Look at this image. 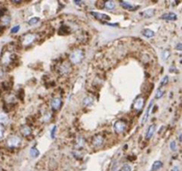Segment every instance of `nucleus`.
I'll return each instance as SVG.
<instances>
[{
  "label": "nucleus",
  "instance_id": "11",
  "mask_svg": "<svg viewBox=\"0 0 182 171\" xmlns=\"http://www.w3.org/2000/svg\"><path fill=\"white\" fill-rule=\"evenodd\" d=\"M153 106V101H151L149 103V105H148V107L147 108V111H146L145 112V115L144 117H143L142 119V122H141V125H144L146 122H147V120H148V117H149V113H150V111H151V108Z\"/></svg>",
  "mask_w": 182,
  "mask_h": 171
},
{
  "label": "nucleus",
  "instance_id": "17",
  "mask_svg": "<svg viewBox=\"0 0 182 171\" xmlns=\"http://www.w3.org/2000/svg\"><path fill=\"white\" fill-rule=\"evenodd\" d=\"M83 103H84V106L90 107L91 105H93V98L91 97V96H87V97L84 98V100H83Z\"/></svg>",
  "mask_w": 182,
  "mask_h": 171
},
{
  "label": "nucleus",
  "instance_id": "16",
  "mask_svg": "<svg viewBox=\"0 0 182 171\" xmlns=\"http://www.w3.org/2000/svg\"><path fill=\"white\" fill-rule=\"evenodd\" d=\"M142 35L144 36V37L146 38H148V39H151V38H153L155 36V32L151 30H149V29H145V30H142Z\"/></svg>",
  "mask_w": 182,
  "mask_h": 171
},
{
  "label": "nucleus",
  "instance_id": "3",
  "mask_svg": "<svg viewBox=\"0 0 182 171\" xmlns=\"http://www.w3.org/2000/svg\"><path fill=\"white\" fill-rule=\"evenodd\" d=\"M91 14L93 15L94 18H96L97 20L100 22H109L110 20V17L109 15L105 14V13H96V12H92Z\"/></svg>",
  "mask_w": 182,
  "mask_h": 171
},
{
  "label": "nucleus",
  "instance_id": "21",
  "mask_svg": "<svg viewBox=\"0 0 182 171\" xmlns=\"http://www.w3.org/2000/svg\"><path fill=\"white\" fill-rule=\"evenodd\" d=\"M8 120V117L6 116V114L0 113V122L1 123H5Z\"/></svg>",
  "mask_w": 182,
  "mask_h": 171
},
{
  "label": "nucleus",
  "instance_id": "20",
  "mask_svg": "<svg viewBox=\"0 0 182 171\" xmlns=\"http://www.w3.org/2000/svg\"><path fill=\"white\" fill-rule=\"evenodd\" d=\"M39 22V18H37V17H34V18H32V19H30V21L28 22V23H29V25H35V24H37V22Z\"/></svg>",
  "mask_w": 182,
  "mask_h": 171
},
{
  "label": "nucleus",
  "instance_id": "25",
  "mask_svg": "<svg viewBox=\"0 0 182 171\" xmlns=\"http://www.w3.org/2000/svg\"><path fill=\"white\" fill-rule=\"evenodd\" d=\"M168 81H169V78H168V76H165V77L163 78V79H162V81H161V87L165 86L168 83Z\"/></svg>",
  "mask_w": 182,
  "mask_h": 171
},
{
  "label": "nucleus",
  "instance_id": "6",
  "mask_svg": "<svg viewBox=\"0 0 182 171\" xmlns=\"http://www.w3.org/2000/svg\"><path fill=\"white\" fill-rule=\"evenodd\" d=\"M155 13H156V10L153 8L147 9V10L143 11L142 13H140V16L143 18H151L154 16Z\"/></svg>",
  "mask_w": 182,
  "mask_h": 171
},
{
  "label": "nucleus",
  "instance_id": "18",
  "mask_svg": "<svg viewBox=\"0 0 182 171\" xmlns=\"http://www.w3.org/2000/svg\"><path fill=\"white\" fill-rule=\"evenodd\" d=\"M21 133L23 135V136H28L31 134V129L28 127V126H23V127H21Z\"/></svg>",
  "mask_w": 182,
  "mask_h": 171
},
{
  "label": "nucleus",
  "instance_id": "12",
  "mask_svg": "<svg viewBox=\"0 0 182 171\" xmlns=\"http://www.w3.org/2000/svg\"><path fill=\"white\" fill-rule=\"evenodd\" d=\"M155 130H156V125L155 124L150 125L149 127H148V129L147 130V133H146V139L149 140V139L153 136V135H154Z\"/></svg>",
  "mask_w": 182,
  "mask_h": 171
},
{
  "label": "nucleus",
  "instance_id": "22",
  "mask_svg": "<svg viewBox=\"0 0 182 171\" xmlns=\"http://www.w3.org/2000/svg\"><path fill=\"white\" fill-rule=\"evenodd\" d=\"M117 171H132V167L130 165H128V164H125Z\"/></svg>",
  "mask_w": 182,
  "mask_h": 171
},
{
  "label": "nucleus",
  "instance_id": "23",
  "mask_svg": "<svg viewBox=\"0 0 182 171\" xmlns=\"http://www.w3.org/2000/svg\"><path fill=\"white\" fill-rule=\"evenodd\" d=\"M163 91L161 89H157L156 93V95H155V97H156V99H160L161 97H163Z\"/></svg>",
  "mask_w": 182,
  "mask_h": 171
},
{
  "label": "nucleus",
  "instance_id": "29",
  "mask_svg": "<svg viewBox=\"0 0 182 171\" xmlns=\"http://www.w3.org/2000/svg\"><path fill=\"white\" fill-rule=\"evenodd\" d=\"M176 48L178 49V50H182V44H180V43H179V44H178L176 46Z\"/></svg>",
  "mask_w": 182,
  "mask_h": 171
},
{
  "label": "nucleus",
  "instance_id": "28",
  "mask_svg": "<svg viewBox=\"0 0 182 171\" xmlns=\"http://www.w3.org/2000/svg\"><path fill=\"white\" fill-rule=\"evenodd\" d=\"M19 30H20V26H19V25L14 26V27H13V28L12 29V30H11V33H13V34H14V33H17Z\"/></svg>",
  "mask_w": 182,
  "mask_h": 171
},
{
  "label": "nucleus",
  "instance_id": "2",
  "mask_svg": "<svg viewBox=\"0 0 182 171\" xmlns=\"http://www.w3.org/2000/svg\"><path fill=\"white\" fill-rule=\"evenodd\" d=\"M126 127H127L126 123L123 120H117V121H116V123L114 124L115 131L117 133V134H122L123 132H124Z\"/></svg>",
  "mask_w": 182,
  "mask_h": 171
},
{
  "label": "nucleus",
  "instance_id": "24",
  "mask_svg": "<svg viewBox=\"0 0 182 171\" xmlns=\"http://www.w3.org/2000/svg\"><path fill=\"white\" fill-rule=\"evenodd\" d=\"M56 131H57V126H53V128H52V130H51V137L52 138H54L55 137V134H56Z\"/></svg>",
  "mask_w": 182,
  "mask_h": 171
},
{
  "label": "nucleus",
  "instance_id": "27",
  "mask_svg": "<svg viewBox=\"0 0 182 171\" xmlns=\"http://www.w3.org/2000/svg\"><path fill=\"white\" fill-rule=\"evenodd\" d=\"M170 150L172 151H176V149H177V145H176V143H175L174 141H172V143H170Z\"/></svg>",
  "mask_w": 182,
  "mask_h": 171
},
{
  "label": "nucleus",
  "instance_id": "8",
  "mask_svg": "<svg viewBox=\"0 0 182 171\" xmlns=\"http://www.w3.org/2000/svg\"><path fill=\"white\" fill-rule=\"evenodd\" d=\"M20 143H21V140H20V138L17 136H12L11 138L8 139V145L11 146V147H15V146H17Z\"/></svg>",
  "mask_w": 182,
  "mask_h": 171
},
{
  "label": "nucleus",
  "instance_id": "10",
  "mask_svg": "<svg viewBox=\"0 0 182 171\" xmlns=\"http://www.w3.org/2000/svg\"><path fill=\"white\" fill-rule=\"evenodd\" d=\"M61 106V100L60 98H54L52 101V108L53 111H58Z\"/></svg>",
  "mask_w": 182,
  "mask_h": 171
},
{
  "label": "nucleus",
  "instance_id": "13",
  "mask_svg": "<svg viewBox=\"0 0 182 171\" xmlns=\"http://www.w3.org/2000/svg\"><path fill=\"white\" fill-rule=\"evenodd\" d=\"M35 39H36V36L35 35L29 34V35H26L25 37L23 38V41H22V42H23L24 45H30L33 41H34Z\"/></svg>",
  "mask_w": 182,
  "mask_h": 171
},
{
  "label": "nucleus",
  "instance_id": "5",
  "mask_svg": "<svg viewBox=\"0 0 182 171\" xmlns=\"http://www.w3.org/2000/svg\"><path fill=\"white\" fill-rule=\"evenodd\" d=\"M103 143H104V139H103L102 136H95L93 139V145L95 146V147H100Z\"/></svg>",
  "mask_w": 182,
  "mask_h": 171
},
{
  "label": "nucleus",
  "instance_id": "9",
  "mask_svg": "<svg viewBox=\"0 0 182 171\" xmlns=\"http://www.w3.org/2000/svg\"><path fill=\"white\" fill-rule=\"evenodd\" d=\"M120 4L124 9H127V10H129V11H135V10H137V9L139 8L138 6H132V4H131L130 3H128V2L122 1V2H120Z\"/></svg>",
  "mask_w": 182,
  "mask_h": 171
},
{
  "label": "nucleus",
  "instance_id": "26",
  "mask_svg": "<svg viewBox=\"0 0 182 171\" xmlns=\"http://www.w3.org/2000/svg\"><path fill=\"white\" fill-rule=\"evenodd\" d=\"M170 56V52L168 50H164L163 53V60H167L168 57Z\"/></svg>",
  "mask_w": 182,
  "mask_h": 171
},
{
  "label": "nucleus",
  "instance_id": "1",
  "mask_svg": "<svg viewBox=\"0 0 182 171\" xmlns=\"http://www.w3.org/2000/svg\"><path fill=\"white\" fill-rule=\"evenodd\" d=\"M84 52L82 50H75L69 55V60L70 62L74 64H78L82 62V60L84 59Z\"/></svg>",
  "mask_w": 182,
  "mask_h": 171
},
{
  "label": "nucleus",
  "instance_id": "15",
  "mask_svg": "<svg viewBox=\"0 0 182 171\" xmlns=\"http://www.w3.org/2000/svg\"><path fill=\"white\" fill-rule=\"evenodd\" d=\"M163 165V163L162 162V161H155V162L153 163V165H152L151 171H157V170H159L160 168H162Z\"/></svg>",
  "mask_w": 182,
  "mask_h": 171
},
{
  "label": "nucleus",
  "instance_id": "19",
  "mask_svg": "<svg viewBox=\"0 0 182 171\" xmlns=\"http://www.w3.org/2000/svg\"><path fill=\"white\" fill-rule=\"evenodd\" d=\"M30 155L33 157V158H37V157L39 156V152L36 147H32L30 150Z\"/></svg>",
  "mask_w": 182,
  "mask_h": 171
},
{
  "label": "nucleus",
  "instance_id": "7",
  "mask_svg": "<svg viewBox=\"0 0 182 171\" xmlns=\"http://www.w3.org/2000/svg\"><path fill=\"white\" fill-rule=\"evenodd\" d=\"M161 19L166 20V21H175V20H177V15L174 13H167L162 15Z\"/></svg>",
  "mask_w": 182,
  "mask_h": 171
},
{
  "label": "nucleus",
  "instance_id": "30",
  "mask_svg": "<svg viewBox=\"0 0 182 171\" xmlns=\"http://www.w3.org/2000/svg\"><path fill=\"white\" fill-rule=\"evenodd\" d=\"M2 136H3V129L2 127H0V137H2Z\"/></svg>",
  "mask_w": 182,
  "mask_h": 171
},
{
  "label": "nucleus",
  "instance_id": "14",
  "mask_svg": "<svg viewBox=\"0 0 182 171\" xmlns=\"http://www.w3.org/2000/svg\"><path fill=\"white\" fill-rule=\"evenodd\" d=\"M104 7H105V9H107V10L112 11L116 8V3H115L114 1H112V0H110V1H107L104 4Z\"/></svg>",
  "mask_w": 182,
  "mask_h": 171
},
{
  "label": "nucleus",
  "instance_id": "31",
  "mask_svg": "<svg viewBox=\"0 0 182 171\" xmlns=\"http://www.w3.org/2000/svg\"><path fill=\"white\" fill-rule=\"evenodd\" d=\"M172 171H179V168H177V167H175L172 168Z\"/></svg>",
  "mask_w": 182,
  "mask_h": 171
},
{
  "label": "nucleus",
  "instance_id": "4",
  "mask_svg": "<svg viewBox=\"0 0 182 171\" xmlns=\"http://www.w3.org/2000/svg\"><path fill=\"white\" fill-rule=\"evenodd\" d=\"M145 104V100L143 97H141V96H140V97H138L135 100V102H134L133 103V108L135 110H137V111H140V110H142L143 109V106H144Z\"/></svg>",
  "mask_w": 182,
  "mask_h": 171
}]
</instances>
